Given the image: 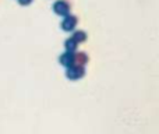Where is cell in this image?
Listing matches in <instances>:
<instances>
[{"label": "cell", "mask_w": 159, "mask_h": 134, "mask_svg": "<svg viewBox=\"0 0 159 134\" xmlns=\"http://www.w3.org/2000/svg\"><path fill=\"white\" fill-rule=\"evenodd\" d=\"M84 74H85V68H84V66H80V64H73V66L67 67V70H66L67 78L73 80V81L82 78Z\"/></svg>", "instance_id": "obj_1"}, {"label": "cell", "mask_w": 159, "mask_h": 134, "mask_svg": "<svg viewBox=\"0 0 159 134\" xmlns=\"http://www.w3.org/2000/svg\"><path fill=\"white\" fill-rule=\"evenodd\" d=\"M78 24V18L75 16H73V14H69V16H66L63 18V21H61V30L66 31V32H71V31H74V28L77 27Z\"/></svg>", "instance_id": "obj_2"}, {"label": "cell", "mask_w": 159, "mask_h": 134, "mask_svg": "<svg viewBox=\"0 0 159 134\" xmlns=\"http://www.w3.org/2000/svg\"><path fill=\"white\" fill-rule=\"evenodd\" d=\"M70 8H71V6H70L66 0H57V2L53 4V11H55L57 16H63V17L69 16Z\"/></svg>", "instance_id": "obj_3"}, {"label": "cell", "mask_w": 159, "mask_h": 134, "mask_svg": "<svg viewBox=\"0 0 159 134\" xmlns=\"http://www.w3.org/2000/svg\"><path fill=\"white\" fill-rule=\"evenodd\" d=\"M59 62L63 64L64 67H70L73 64H75V58H74V53H70V52H64L63 55L59 58Z\"/></svg>", "instance_id": "obj_4"}, {"label": "cell", "mask_w": 159, "mask_h": 134, "mask_svg": "<svg viewBox=\"0 0 159 134\" xmlns=\"http://www.w3.org/2000/svg\"><path fill=\"white\" fill-rule=\"evenodd\" d=\"M64 46H66V52L74 53L78 48V44L73 38H69V39H66V42H64Z\"/></svg>", "instance_id": "obj_5"}, {"label": "cell", "mask_w": 159, "mask_h": 134, "mask_svg": "<svg viewBox=\"0 0 159 134\" xmlns=\"http://www.w3.org/2000/svg\"><path fill=\"white\" fill-rule=\"evenodd\" d=\"M74 58H75V63L80 64V66H85V64L88 63V55L85 52H80L77 53V55H74Z\"/></svg>", "instance_id": "obj_6"}, {"label": "cell", "mask_w": 159, "mask_h": 134, "mask_svg": "<svg viewBox=\"0 0 159 134\" xmlns=\"http://www.w3.org/2000/svg\"><path fill=\"white\" fill-rule=\"evenodd\" d=\"M71 38L74 39L77 44H81V42H85V41H87V34H85L84 31H75V32L73 34Z\"/></svg>", "instance_id": "obj_7"}, {"label": "cell", "mask_w": 159, "mask_h": 134, "mask_svg": "<svg viewBox=\"0 0 159 134\" xmlns=\"http://www.w3.org/2000/svg\"><path fill=\"white\" fill-rule=\"evenodd\" d=\"M18 3L21 6H28V4H31V3H32V0H18Z\"/></svg>", "instance_id": "obj_8"}]
</instances>
